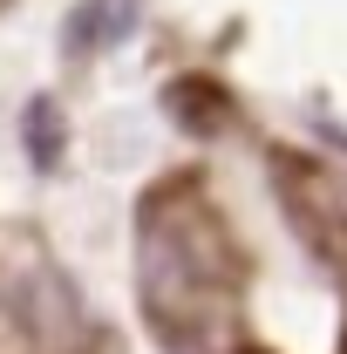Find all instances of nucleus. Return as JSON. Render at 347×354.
I'll return each instance as SVG.
<instances>
[{
	"instance_id": "nucleus-1",
	"label": "nucleus",
	"mask_w": 347,
	"mask_h": 354,
	"mask_svg": "<svg viewBox=\"0 0 347 354\" xmlns=\"http://www.w3.org/2000/svg\"><path fill=\"white\" fill-rule=\"evenodd\" d=\"M218 286H225L218 225L205 212L150 205V225H143V307L157 320H171V327H191L198 313H212Z\"/></svg>"
},
{
	"instance_id": "nucleus-2",
	"label": "nucleus",
	"mask_w": 347,
	"mask_h": 354,
	"mask_svg": "<svg viewBox=\"0 0 347 354\" xmlns=\"http://www.w3.org/2000/svg\"><path fill=\"white\" fill-rule=\"evenodd\" d=\"M130 0H88L82 7V21L68 28V41L75 48H88V41H116V35H130Z\"/></svg>"
}]
</instances>
